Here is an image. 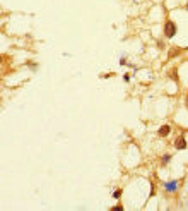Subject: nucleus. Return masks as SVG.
I'll return each mask as SVG.
<instances>
[{
	"label": "nucleus",
	"instance_id": "1",
	"mask_svg": "<svg viewBox=\"0 0 188 211\" xmlns=\"http://www.w3.org/2000/svg\"><path fill=\"white\" fill-rule=\"evenodd\" d=\"M175 34H176V24L173 21H166V24H164V36L166 38H173Z\"/></svg>",
	"mask_w": 188,
	"mask_h": 211
},
{
	"label": "nucleus",
	"instance_id": "2",
	"mask_svg": "<svg viewBox=\"0 0 188 211\" xmlns=\"http://www.w3.org/2000/svg\"><path fill=\"white\" fill-rule=\"evenodd\" d=\"M175 146H176V149H185V148H187V139H185L183 136H180V137L175 141Z\"/></svg>",
	"mask_w": 188,
	"mask_h": 211
},
{
	"label": "nucleus",
	"instance_id": "3",
	"mask_svg": "<svg viewBox=\"0 0 188 211\" xmlns=\"http://www.w3.org/2000/svg\"><path fill=\"white\" fill-rule=\"evenodd\" d=\"M164 189H166L168 192H175V191L178 189V182H176V180H173V182H166V184H164Z\"/></svg>",
	"mask_w": 188,
	"mask_h": 211
},
{
	"label": "nucleus",
	"instance_id": "4",
	"mask_svg": "<svg viewBox=\"0 0 188 211\" xmlns=\"http://www.w3.org/2000/svg\"><path fill=\"white\" fill-rule=\"evenodd\" d=\"M169 132H171V127H169V125H163V127L159 129V136H161V137H166Z\"/></svg>",
	"mask_w": 188,
	"mask_h": 211
},
{
	"label": "nucleus",
	"instance_id": "5",
	"mask_svg": "<svg viewBox=\"0 0 188 211\" xmlns=\"http://www.w3.org/2000/svg\"><path fill=\"white\" fill-rule=\"evenodd\" d=\"M120 196H122V189H118V191L113 192V198H115V199H120Z\"/></svg>",
	"mask_w": 188,
	"mask_h": 211
},
{
	"label": "nucleus",
	"instance_id": "6",
	"mask_svg": "<svg viewBox=\"0 0 188 211\" xmlns=\"http://www.w3.org/2000/svg\"><path fill=\"white\" fill-rule=\"evenodd\" d=\"M168 161H169V155H164L163 156V163H168Z\"/></svg>",
	"mask_w": 188,
	"mask_h": 211
},
{
	"label": "nucleus",
	"instance_id": "7",
	"mask_svg": "<svg viewBox=\"0 0 188 211\" xmlns=\"http://www.w3.org/2000/svg\"><path fill=\"white\" fill-rule=\"evenodd\" d=\"M185 103H187V108H188V94H187V98H185Z\"/></svg>",
	"mask_w": 188,
	"mask_h": 211
},
{
	"label": "nucleus",
	"instance_id": "8",
	"mask_svg": "<svg viewBox=\"0 0 188 211\" xmlns=\"http://www.w3.org/2000/svg\"><path fill=\"white\" fill-rule=\"evenodd\" d=\"M187 9H188V2H187Z\"/></svg>",
	"mask_w": 188,
	"mask_h": 211
}]
</instances>
